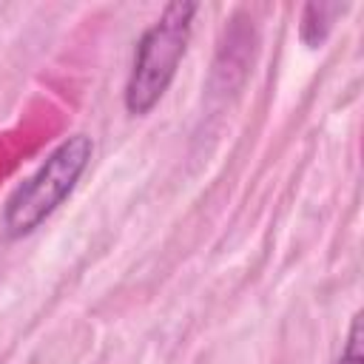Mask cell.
Wrapping results in <instances>:
<instances>
[{
    "mask_svg": "<svg viewBox=\"0 0 364 364\" xmlns=\"http://www.w3.org/2000/svg\"><path fill=\"white\" fill-rule=\"evenodd\" d=\"M338 364H364V327H361V313H355L353 321H350V333H347V341L341 347Z\"/></svg>",
    "mask_w": 364,
    "mask_h": 364,
    "instance_id": "277c9868",
    "label": "cell"
},
{
    "mask_svg": "<svg viewBox=\"0 0 364 364\" xmlns=\"http://www.w3.org/2000/svg\"><path fill=\"white\" fill-rule=\"evenodd\" d=\"M196 9L199 6L191 0H173L142 31L136 51H134L131 74L125 82V111L128 114L145 117L165 97V91L173 82L176 68L188 51Z\"/></svg>",
    "mask_w": 364,
    "mask_h": 364,
    "instance_id": "6da1fadb",
    "label": "cell"
},
{
    "mask_svg": "<svg viewBox=\"0 0 364 364\" xmlns=\"http://www.w3.org/2000/svg\"><path fill=\"white\" fill-rule=\"evenodd\" d=\"M344 6H338V3H307L304 14H301V40L310 48H318L327 40V34L333 28V17Z\"/></svg>",
    "mask_w": 364,
    "mask_h": 364,
    "instance_id": "3957f363",
    "label": "cell"
},
{
    "mask_svg": "<svg viewBox=\"0 0 364 364\" xmlns=\"http://www.w3.org/2000/svg\"><path fill=\"white\" fill-rule=\"evenodd\" d=\"M94 156V142L85 134L63 139L46 162L28 176L3 205L0 228L6 239H23L34 233L74 191Z\"/></svg>",
    "mask_w": 364,
    "mask_h": 364,
    "instance_id": "7a4b0ae2",
    "label": "cell"
}]
</instances>
